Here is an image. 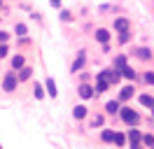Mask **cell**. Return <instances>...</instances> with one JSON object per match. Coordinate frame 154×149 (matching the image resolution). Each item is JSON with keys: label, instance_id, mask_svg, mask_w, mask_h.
<instances>
[{"label": "cell", "instance_id": "11", "mask_svg": "<svg viewBox=\"0 0 154 149\" xmlns=\"http://www.w3.org/2000/svg\"><path fill=\"white\" fill-rule=\"evenodd\" d=\"M94 86H96V93L100 96V93H105L107 89L112 86V84L105 79V74H103V72H98V74H96V82H94Z\"/></svg>", "mask_w": 154, "mask_h": 149}, {"label": "cell", "instance_id": "32", "mask_svg": "<svg viewBox=\"0 0 154 149\" xmlns=\"http://www.w3.org/2000/svg\"><path fill=\"white\" fill-rule=\"evenodd\" d=\"M49 2H51V7H56V9H58V7H61V2H63V0H49Z\"/></svg>", "mask_w": 154, "mask_h": 149}, {"label": "cell", "instance_id": "16", "mask_svg": "<svg viewBox=\"0 0 154 149\" xmlns=\"http://www.w3.org/2000/svg\"><path fill=\"white\" fill-rule=\"evenodd\" d=\"M126 65H128V54H117L115 61H112V68H117V70H124Z\"/></svg>", "mask_w": 154, "mask_h": 149}, {"label": "cell", "instance_id": "19", "mask_svg": "<svg viewBox=\"0 0 154 149\" xmlns=\"http://www.w3.org/2000/svg\"><path fill=\"white\" fill-rule=\"evenodd\" d=\"M45 96H47V86H42L40 82H35L33 84V98H35V100H42Z\"/></svg>", "mask_w": 154, "mask_h": 149}, {"label": "cell", "instance_id": "7", "mask_svg": "<svg viewBox=\"0 0 154 149\" xmlns=\"http://www.w3.org/2000/svg\"><path fill=\"white\" fill-rule=\"evenodd\" d=\"M122 107H124V102L119 100V98H115V100H107V102H105V114H107V117H119Z\"/></svg>", "mask_w": 154, "mask_h": 149}, {"label": "cell", "instance_id": "3", "mask_svg": "<svg viewBox=\"0 0 154 149\" xmlns=\"http://www.w3.org/2000/svg\"><path fill=\"white\" fill-rule=\"evenodd\" d=\"M77 96H79L82 100H91V98H94V96H98V93H96V86H94V84L79 82V84H77Z\"/></svg>", "mask_w": 154, "mask_h": 149}, {"label": "cell", "instance_id": "31", "mask_svg": "<svg viewBox=\"0 0 154 149\" xmlns=\"http://www.w3.org/2000/svg\"><path fill=\"white\" fill-rule=\"evenodd\" d=\"M89 79H91V74L82 70V72H79V82H89Z\"/></svg>", "mask_w": 154, "mask_h": 149}, {"label": "cell", "instance_id": "27", "mask_svg": "<svg viewBox=\"0 0 154 149\" xmlns=\"http://www.w3.org/2000/svg\"><path fill=\"white\" fill-rule=\"evenodd\" d=\"M61 21H63V23H72V21H75V17H72V12H68V9H63V12H61Z\"/></svg>", "mask_w": 154, "mask_h": 149}, {"label": "cell", "instance_id": "24", "mask_svg": "<svg viewBox=\"0 0 154 149\" xmlns=\"http://www.w3.org/2000/svg\"><path fill=\"white\" fill-rule=\"evenodd\" d=\"M140 79H143V84H147V86H154V70H145Z\"/></svg>", "mask_w": 154, "mask_h": 149}, {"label": "cell", "instance_id": "15", "mask_svg": "<svg viewBox=\"0 0 154 149\" xmlns=\"http://www.w3.org/2000/svg\"><path fill=\"white\" fill-rule=\"evenodd\" d=\"M138 102H140L143 107H147V110H152L154 107V96L152 93H138Z\"/></svg>", "mask_w": 154, "mask_h": 149}, {"label": "cell", "instance_id": "9", "mask_svg": "<svg viewBox=\"0 0 154 149\" xmlns=\"http://www.w3.org/2000/svg\"><path fill=\"white\" fill-rule=\"evenodd\" d=\"M98 44H110V40H112V30L110 28H96V33H94Z\"/></svg>", "mask_w": 154, "mask_h": 149}, {"label": "cell", "instance_id": "23", "mask_svg": "<svg viewBox=\"0 0 154 149\" xmlns=\"http://www.w3.org/2000/svg\"><path fill=\"white\" fill-rule=\"evenodd\" d=\"M131 40H133V35H131V30H126V33H119V37H117V44H128V42H131Z\"/></svg>", "mask_w": 154, "mask_h": 149}, {"label": "cell", "instance_id": "14", "mask_svg": "<svg viewBox=\"0 0 154 149\" xmlns=\"http://www.w3.org/2000/svg\"><path fill=\"white\" fill-rule=\"evenodd\" d=\"M89 128L96 130V128H105V114H94L89 119Z\"/></svg>", "mask_w": 154, "mask_h": 149}, {"label": "cell", "instance_id": "12", "mask_svg": "<svg viewBox=\"0 0 154 149\" xmlns=\"http://www.w3.org/2000/svg\"><path fill=\"white\" fill-rule=\"evenodd\" d=\"M115 135H117V130L110 128V126L100 128V142H103V144H115Z\"/></svg>", "mask_w": 154, "mask_h": 149}, {"label": "cell", "instance_id": "6", "mask_svg": "<svg viewBox=\"0 0 154 149\" xmlns=\"http://www.w3.org/2000/svg\"><path fill=\"white\" fill-rule=\"evenodd\" d=\"M100 72L105 74V79L112 84V86H117V84L122 82V77H124V74H122V70H117V68H112V65H110V68H105V70H100Z\"/></svg>", "mask_w": 154, "mask_h": 149}, {"label": "cell", "instance_id": "25", "mask_svg": "<svg viewBox=\"0 0 154 149\" xmlns=\"http://www.w3.org/2000/svg\"><path fill=\"white\" fill-rule=\"evenodd\" d=\"M143 144L147 149H154V133H143Z\"/></svg>", "mask_w": 154, "mask_h": 149}, {"label": "cell", "instance_id": "13", "mask_svg": "<svg viewBox=\"0 0 154 149\" xmlns=\"http://www.w3.org/2000/svg\"><path fill=\"white\" fill-rule=\"evenodd\" d=\"M10 65H12V70H17V72H19L21 68H26V56L21 54V51H19V54H14L10 58Z\"/></svg>", "mask_w": 154, "mask_h": 149}, {"label": "cell", "instance_id": "30", "mask_svg": "<svg viewBox=\"0 0 154 149\" xmlns=\"http://www.w3.org/2000/svg\"><path fill=\"white\" fill-rule=\"evenodd\" d=\"M10 33H7V30H0V44H7V42H10Z\"/></svg>", "mask_w": 154, "mask_h": 149}, {"label": "cell", "instance_id": "22", "mask_svg": "<svg viewBox=\"0 0 154 149\" xmlns=\"http://www.w3.org/2000/svg\"><path fill=\"white\" fill-rule=\"evenodd\" d=\"M30 77H33V68H30V65H26V68H21V70H19V82L21 84L28 82Z\"/></svg>", "mask_w": 154, "mask_h": 149}, {"label": "cell", "instance_id": "10", "mask_svg": "<svg viewBox=\"0 0 154 149\" xmlns=\"http://www.w3.org/2000/svg\"><path fill=\"white\" fill-rule=\"evenodd\" d=\"M135 93H138V91H135L133 82H131V84H126V86H122V89H119V96H117V98H119L122 102H128V100L135 96Z\"/></svg>", "mask_w": 154, "mask_h": 149}, {"label": "cell", "instance_id": "26", "mask_svg": "<svg viewBox=\"0 0 154 149\" xmlns=\"http://www.w3.org/2000/svg\"><path fill=\"white\" fill-rule=\"evenodd\" d=\"M14 35H19V37H26V35H28L26 23H17V26H14Z\"/></svg>", "mask_w": 154, "mask_h": 149}, {"label": "cell", "instance_id": "20", "mask_svg": "<svg viewBox=\"0 0 154 149\" xmlns=\"http://www.w3.org/2000/svg\"><path fill=\"white\" fill-rule=\"evenodd\" d=\"M115 144H117L119 149L128 147V135H126V133H122V130H117V135H115Z\"/></svg>", "mask_w": 154, "mask_h": 149}, {"label": "cell", "instance_id": "28", "mask_svg": "<svg viewBox=\"0 0 154 149\" xmlns=\"http://www.w3.org/2000/svg\"><path fill=\"white\" fill-rule=\"evenodd\" d=\"M128 149H147L143 144V140H133V142H128Z\"/></svg>", "mask_w": 154, "mask_h": 149}, {"label": "cell", "instance_id": "4", "mask_svg": "<svg viewBox=\"0 0 154 149\" xmlns=\"http://www.w3.org/2000/svg\"><path fill=\"white\" fill-rule=\"evenodd\" d=\"M131 56H135L138 61H145V63H149V61L154 58V51H152V47H145V44H140V47H133Z\"/></svg>", "mask_w": 154, "mask_h": 149}, {"label": "cell", "instance_id": "29", "mask_svg": "<svg viewBox=\"0 0 154 149\" xmlns=\"http://www.w3.org/2000/svg\"><path fill=\"white\" fill-rule=\"evenodd\" d=\"M10 56V44H0V61Z\"/></svg>", "mask_w": 154, "mask_h": 149}, {"label": "cell", "instance_id": "8", "mask_svg": "<svg viewBox=\"0 0 154 149\" xmlns=\"http://www.w3.org/2000/svg\"><path fill=\"white\" fill-rule=\"evenodd\" d=\"M84 65H87V51H79V54L75 56V61H72V65H70V72L77 74L84 70Z\"/></svg>", "mask_w": 154, "mask_h": 149}, {"label": "cell", "instance_id": "18", "mask_svg": "<svg viewBox=\"0 0 154 149\" xmlns=\"http://www.w3.org/2000/svg\"><path fill=\"white\" fill-rule=\"evenodd\" d=\"M45 86H47V96H49V98H58V91H56V82H54V77H47V79H45Z\"/></svg>", "mask_w": 154, "mask_h": 149}, {"label": "cell", "instance_id": "33", "mask_svg": "<svg viewBox=\"0 0 154 149\" xmlns=\"http://www.w3.org/2000/svg\"><path fill=\"white\" fill-rule=\"evenodd\" d=\"M149 112H152V119H154V107H152V110H149Z\"/></svg>", "mask_w": 154, "mask_h": 149}, {"label": "cell", "instance_id": "1", "mask_svg": "<svg viewBox=\"0 0 154 149\" xmlns=\"http://www.w3.org/2000/svg\"><path fill=\"white\" fill-rule=\"evenodd\" d=\"M19 84L21 82H19V72H17V70H7V72H2L0 86H2V91H5V93H14Z\"/></svg>", "mask_w": 154, "mask_h": 149}, {"label": "cell", "instance_id": "34", "mask_svg": "<svg viewBox=\"0 0 154 149\" xmlns=\"http://www.w3.org/2000/svg\"><path fill=\"white\" fill-rule=\"evenodd\" d=\"M0 9H2V0H0Z\"/></svg>", "mask_w": 154, "mask_h": 149}, {"label": "cell", "instance_id": "2", "mask_svg": "<svg viewBox=\"0 0 154 149\" xmlns=\"http://www.w3.org/2000/svg\"><path fill=\"white\" fill-rule=\"evenodd\" d=\"M119 119H122V123L124 126H140V121H143V117H140V112H135L133 107H128V105H124L122 107V112H119Z\"/></svg>", "mask_w": 154, "mask_h": 149}, {"label": "cell", "instance_id": "5", "mask_svg": "<svg viewBox=\"0 0 154 149\" xmlns=\"http://www.w3.org/2000/svg\"><path fill=\"white\" fill-rule=\"evenodd\" d=\"M112 30H115L117 35H119V33H126V30H131V19H126V17L112 19Z\"/></svg>", "mask_w": 154, "mask_h": 149}, {"label": "cell", "instance_id": "21", "mask_svg": "<svg viewBox=\"0 0 154 149\" xmlns=\"http://www.w3.org/2000/svg\"><path fill=\"white\" fill-rule=\"evenodd\" d=\"M122 74H124V79H128V82L138 79V72H135V68H131V65H126L124 70H122Z\"/></svg>", "mask_w": 154, "mask_h": 149}, {"label": "cell", "instance_id": "17", "mask_svg": "<svg viewBox=\"0 0 154 149\" xmlns=\"http://www.w3.org/2000/svg\"><path fill=\"white\" fill-rule=\"evenodd\" d=\"M87 114H89V110L84 107V105H75V107H72V117H75V121H84V119H87Z\"/></svg>", "mask_w": 154, "mask_h": 149}]
</instances>
